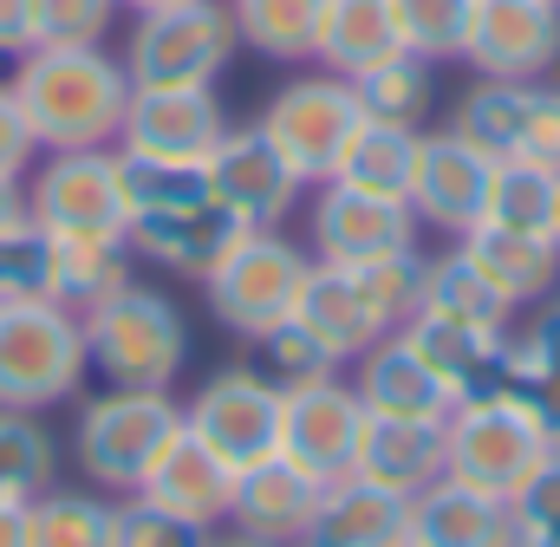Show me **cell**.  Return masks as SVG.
I'll list each match as a JSON object with an SVG mask.
<instances>
[{"mask_svg": "<svg viewBox=\"0 0 560 547\" xmlns=\"http://www.w3.org/2000/svg\"><path fill=\"white\" fill-rule=\"evenodd\" d=\"M39 150H105L125 131L131 79L105 46H33L7 79Z\"/></svg>", "mask_w": 560, "mask_h": 547, "instance_id": "6da1fadb", "label": "cell"}, {"mask_svg": "<svg viewBox=\"0 0 560 547\" xmlns=\"http://www.w3.org/2000/svg\"><path fill=\"white\" fill-rule=\"evenodd\" d=\"M85 359L118 392H170L189 365V319L150 280L118 287L112 300L85 306Z\"/></svg>", "mask_w": 560, "mask_h": 547, "instance_id": "7a4b0ae2", "label": "cell"}, {"mask_svg": "<svg viewBox=\"0 0 560 547\" xmlns=\"http://www.w3.org/2000/svg\"><path fill=\"white\" fill-rule=\"evenodd\" d=\"M183 437V405L170 392H118L105 385L72 417V463L98 496H138L156 456Z\"/></svg>", "mask_w": 560, "mask_h": 547, "instance_id": "3957f363", "label": "cell"}, {"mask_svg": "<svg viewBox=\"0 0 560 547\" xmlns=\"http://www.w3.org/2000/svg\"><path fill=\"white\" fill-rule=\"evenodd\" d=\"M92 379L85 319L66 300H0V410H52Z\"/></svg>", "mask_w": 560, "mask_h": 547, "instance_id": "277c9868", "label": "cell"}, {"mask_svg": "<svg viewBox=\"0 0 560 547\" xmlns=\"http://www.w3.org/2000/svg\"><path fill=\"white\" fill-rule=\"evenodd\" d=\"M242 33H235V13L229 0H176V7H156L131 20V39H125V79L138 92L156 85H215L235 59Z\"/></svg>", "mask_w": 560, "mask_h": 547, "instance_id": "5b68a950", "label": "cell"}, {"mask_svg": "<svg viewBox=\"0 0 560 547\" xmlns=\"http://www.w3.org/2000/svg\"><path fill=\"white\" fill-rule=\"evenodd\" d=\"M306 268H313V255H306L300 242H287L280 229H248L215 268L202 274L209 313H215L235 339H261L268 326L293 319V300H300Z\"/></svg>", "mask_w": 560, "mask_h": 547, "instance_id": "8992f818", "label": "cell"}, {"mask_svg": "<svg viewBox=\"0 0 560 547\" xmlns=\"http://www.w3.org/2000/svg\"><path fill=\"white\" fill-rule=\"evenodd\" d=\"M26 216L52 242H85V235H125V183H118V143L105 150H39L26 170Z\"/></svg>", "mask_w": 560, "mask_h": 547, "instance_id": "52a82bcc", "label": "cell"}, {"mask_svg": "<svg viewBox=\"0 0 560 547\" xmlns=\"http://www.w3.org/2000/svg\"><path fill=\"white\" fill-rule=\"evenodd\" d=\"M268 143H275L280 156L293 163V176L306 183V189H319V183H332L339 176V156H346V143L359 137V98H352V85L339 79V72H300V79H287L275 98H268V112L255 118Z\"/></svg>", "mask_w": 560, "mask_h": 547, "instance_id": "ba28073f", "label": "cell"}, {"mask_svg": "<svg viewBox=\"0 0 560 547\" xmlns=\"http://www.w3.org/2000/svg\"><path fill=\"white\" fill-rule=\"evenodd\" d=\"M548 450H555L548 430H541L522 405H509V398L456 405L443 417V476L476 482V489H489V496H502V502L541 469Z\"/></svg>", "mask_w": 560, "mask_h": 547, "instance_id": "9c48e42d", "label": "cell"}, {"mask_svg": "<svg viewBox=\"0 0 560 547\" xmlns=\"http://www.w3.org/2000/svg\"><path fill=\"white\" fill-rule=\"evenodd\" d=\"M456 131L495 163H560V85L555 79H476L456 105Z\"/></svg>", "mask_w": 560, "mask_h": 547, "instance_id": "30bf717a", "label": "cell"}, {"mask_svg": "<svg viewBox=\"0 0 560 547\" xmlns=\"http://www.w3.org/2000/svg\"><path fill=\"white\" fill-rule=\"evenodd\" d=\"M183 430L209 443L229 469H255L280 456V385H268L255 365H229L202 379V392L183 405Z\"/></svg>", "mask_w": 560, "mask_h": 547, "instance_id": "8fae6325", "label": "cell"}, {"mask_svg": "<svg viewBox=\"0 0 560 547\" xmlns=\"http://www.w3.org/2000/svg\"><path fill=\"white\" fill-rule=\"evenodd\" d=\"M359 437H365V398L352 379L332 372V379H313L300 392H280V456L293 469H306L313 482L352 476Z\"/></svg>", "mask_w": 560, "mask_h": 547, "instance_id": "7c38bea8", "label": "cell"}, {"mask_svg": "<svg viewBox=\"0 0 560 547\" xmlns=\"http://www.w3.org/2000/svg\"><path fill=\"white\" fill-rule=\"evenodd\" d=\"M202 176H209V196H215L242 229H280V222L300 209V189H306V183L293 176V163L268 143L261 125H229L222 143L209 150Z\"/></svg>", "mask_w": 560, "mask_h": 547, "instance_id": "4fadbf2b", "label": "cell"}, {"mask_svg": "<svg viewBox=\"0 0 560 547\" xmlns=\"http://www.w3.org/2000/svg\"><path fill=\"white\" fill-rule=\"evenodd\" d=\"M489 183H495V156L476 137H463L456 125L418 137V176H411V216H418V229H436L450 242L469 235L489 216Z\"/></svg>", "mask_w": 560, "mask_h": 547, "instance_id": "5bb4252c", "label": "cell"}, {"mask_svg": "<svg viewBox=\"0 0 560 547\" xmlns=\"http://www.w3.org/2000/svg\"><path fill=\"white\" fill-rule=\"evenodd\" d=\"M306 235H313V261L359 268V261L418 248V216H411V202L365 196V189H346V183H319L313 209H306Z\"/></svg>", "mask_w": 560, "mask_h": 547, "instance_id": "9a60e30c", "label": "cell"}, {"mask_svg": "<svg viewBox=\"0 0 560 547\" xmlns=\"http://www.w3.org/2000/svg\"><path fill=\"white\" fill-rule=\"evenodd\" d=\"M463 66L476 79H555L560 0H476Z\"/></svg>", "mask_w": 560, "mask_h": 547, "instance_id": "2e32d148", "label": "cell"}, {"mask_svg": "<svg viewBox=\"0 0 560 547\" xmlns=\"http://www.w3.org/2000/svg\"><path fill=\"white\" fill-rule=\"evenodd\" d=\"M222 131H229V118H222L215 85H156V92L131 85L118 150L156 156V163H209Z\"/></svg>", "mask_w": 560, "mask_h": 547, "instance_id": "e0dca14e", "label": "cell"}, {"mask_svg": "<svg viewBox=\"0 0 560 547\" xmlns=\"http://www.w3.org/2000/svg\"><path fill=\"white\" fill-rule=\"evenodd\" d=\"M242 235H248V229H242L215 196H202V202H189V209H163V216H131V222H125L131 255L150 261V268H163V274H183V280H202Z\"/></svg>", "mask_w": 560, "mask_h": 547, "instance_id": "ac0fdd59", "label": "cell"}, {"mask_svg": "<svg viewBox=\"0 0 560 547\" xmlns=\"http://www.w3.org/2000/svg\"><path fill=\"white\" fill-rule=\"evenodd\" d=\"M405 535H411V496H392L365 476H332L319 482L300 547H398Z\"/></svg>", "mask_w": 560, "mask_h": 547, "instance_id": "d6986e66", "label": "cell"}, {"mask_svg": "<svg viewBox=\"0 0 560 547\" xmlns=\"http://www.w3.org/2000/svg\"><path fill=\"white\" fill-rule=\"evenodd\" d=\"M509 333H515V326H509ZM509 333H476V326H450V319H430V313H411V319H405V339L423 352V365L450 385L456 405L502 398V379H509Z\"/></svg>", "mask_w": 560, "mask_h": 547, "instance_id": "ffe728a7", "label": "cell"}, {"mask_svg": "<svg viewBox=\"0 0 560 547\" xmlns=\"http://www.w3.org/2000/svg\"><path fill=\"white\" fill-rule=\"evenodd\" d=\"M319 482L306 469H293L287 456H268L255 469H235V496H229V528L255 535V542H287L300 547L306 522H313Z\"/></svg>", "mask_w": 560, "mask_h": 547, "instance_id": "44dd1931", "label": "cell"}, {"mask_svg": "<svg viewBox=\"0 0 560 547\" xmlns=\"http://www.w3.org/2000/svg\"><path fill=\"white\" fill-rule=\"evenodd\" d=\"M359 398L372 417H418V423H443L456 398H450V385L423 365V352L405 339V326L398 333H385L365 359H359Z\"/></svg>", "mask_w": 560, "mask_h": 547, "instance_id": "7402d4cb", "label": "cell"}, {"mask_svg": "<svg viewBox=\"0 0 560 547\" xmlns=\"http://www.w3.org/2000/svg\"><path fill=\"white\" fill-rule=\"evenodd\" d=\"M515 535V515L502 496L476 489V482H456V476H436L430 489L411 496V547H502Z\"/></svg>", "mask_w": 560, "mask_h": 547, "instance_id": "603a6c76", "label": "cell"}, {"mask_svg": "<svg viewBox=\"0 0 560 547\" xmlns=\"http://www.w3.org/2000/svg\"><path fill=\"white\" fill-rule=\"evenodd\" d=\"M293 319L339 359V365H359L392 326L365 306V293L346 280V268H332V261H313L306 280H300V300H293Z\"/></svg>", "mask_w": 560, "mask_h": 547, "instance_id": "cb8c5ba5", "label": "cell"}, {"mask_svg": "<svg viewBox=\"0 0 560 547\" xmlns=\"http://www.w3.org/2000/svg\"><path fill=\"white\" fill-rule=\"evenodd\" d=\"M456 248L509 306H535V300H548L560 287V248L548 235H515V229L476 222L469 235H456Z\"/></svg>", "mask_w": 560, "mask_h": 547, "instance_id": "d4e9b609", "label": "cell"}, {"mask_svg": "<svg viewBox=\"0 0 560 547\" xmlns=\"http://www.w3.org/2000/svg\"><path fill=\"white\" fill-rule=\"evenodd\" d=\"M352 476L392 489V496H418L443 476V423H418V417H372L365 410V437L352 456Z\"/></svg>", "mask_w": 560, "mask_h": 547, "instance_id": "484cf974", "label": "cell"}, {"mask_svg": "<svg viewBox=\"0 0 560 547\" xmlns=\"http://www.w3.org/2000/svg\"><path fill=\"white\" fill-rule=\"evenodd\" d=\"M138 496L176 509V515H189V522H202V528H222V522H229V496H235V469H229L209 443H196V437L183 430V437L156 456V469L143 476Z\"/></svg>", "mask_w": 560, "mask_h": 547, "instance_id": "4316f807", "label": "cell"}, {"mask_svg": "<svg viewBox=\"0 0 560 547\" xmlns=\"http://www.w3.org/2000/svg\"><path fill=\"white\" fill-rule=\"evenodd\" d=\"M392 53H405L398 20H392V0H326V20H319V53H313L326 72L359 79V72L385 66Z\"/></svg>", "mask_w": 560, "mask_h": 547, "instance_id": "83f0119b", "label": "cell"}, {"mask_svg": "<svg viewBox=\"0 0 560 547\" xmlns=\"http://www.w3.org/2000/svg\"><path fill=\"white\" fill-rule=\"evenodd\" d=\"M502 398L522 405L548 443H560V313L548 306L535 326L509 333V379H502Z\"/></svg>", "mask_w": 560, "mask_h": 547, "instance_id": "f1b7e54d", "label": "cell"}, {"mask_svg": "<svg viewBox=\"0 0 560 547\" xmlns=\"http://www.w3.org/2000/svg\"><path fill=\"white\" fill-rule=\"evenodd\" d=\"M418 313L430 319H450V326H476V333H509L515 326V306L482 280V274L463 261V248L423 261V293H418Z\"/></svg>", "mask_w": 560, "mask_h": 547, "instance_id": "f546056e", "label": "cell"}, {"mask_svg": "<svg viewBox=\"0 0 560 547\" xmlns=\"http://www.w3.org/2000/svg\"><path fill=\"white\" fill-rule=\"evenodd\" d=\"M352 98H359V118L365 125H405V131H423L430 105H436V66L418 59V53H392L385 66L346 79Z\"/></svg>", "mask_w": 560, "mask_h": 547, "instance_id": "4dcf8cb0", "label": "cell"}, {"mask_svg": "<svg viewBox=\"0 0 560 547\" xmlns=\"http://www.w3.org/2000/svg\"><path fill=\"white\" fill-rule=\"evenodd\" d=\"M418 137L405 125H359V137L346 143L339 156V176L346 189H365V196H392V202H411V176H418Z\"/></svg>", "mask_w": 560, "mask_h": 547, "instance_id": "1f68e13d", "label": "cell"}, {"mask_svg": "<svg viewBox=\"0 0 560 547\" xmlns=\"http://www.w3.org/2000/svg\"><path fill=\"white\" fill-rule=\"evenodd\" d=\"M229 13H235L242 46H255L261 59L306 66V59L319 53V20H326V0H229Z\"/></svg>", "mask_w": 560, "mask_h": 547, "instance_id": "d6a6232c", "label": "cell"}, {"mask_svg": "<svg viewBox=\"0 0 560 547\" xmlns=\"http://www.w3.org/2000/svg\"><path fill=\"white\" fill-rule=\"evenodd\" d=\"M131 280H138V255H131V242H125V235L59 242V287H52V300H66L72 313H85V306L112 300V293H118V287H131Z\"/></svg>", "mask_w": 560, "mask_h": 547, "instance_id": "836d02e7", "label": "cell"}, {"mask_svg": "<svg viewBox=\"0 0 560 547\" xmlns=\"http://www.w3.org/2000/svg\"><path fill=\"white\" fill-rule=\"evenodd\" d=\"M26 547H112V502L98 489H39L26 502Z\"/></svg>", "mask_w": 560, "mask_h": 547, "instance_id": "e575fe53", "label": "cell"}, {"mask_svg": "<svg viewBox=\"0 0 560 547\" xmlns=\"http://www.w3.org/2000/svg\"><path fill=\"white\" fill-rule=\"evenodd\" d=\"M555 196H560V163H495L482 222L515 229V235H548L555 229Z\"/></svg>", "mask_w": 560, "mask_h": 547, "instance_id": "d590c367", "label": "cell"}, {"mask_svg": "<svg viewBox=\"0 0 560 547\" xmlns=\"http://www.w3.org/2000/svg\"><path fill=\"white\" fill-rule=\"evenodd\" d=\"M52 430L33 410H0V502H33L39 489H52Z\"/></svg>", "mask_w": 560, "mask_h": 547, "instance_id": "8d00e7d4", "label": "cell"}, {"mask_svg": "<svg viewBox=\"0 0 560 547\" xmlns=\"http://www.w3.org/2000/svg\"><path fill=\"white\" fill-rule=\"evenodd\" d=\"M59 287V242L20 216V222H0V300H52Z\"/></svg>", "mask_w": 560, "mask_h": 547, "instance_id": "74e56055", "label": "cell"}, {"mask_svg": "<svg viewBox=\"0 0 560 547\" xmlns=\"http://www.w3.org/2000/svg\"><path fill=\"white\" fill-rule=\"evenodd\" d=\"M118 183H125V209L131 216L189 209V202L209 196L202 163H156V156H131V150H118Z\"/></svg>", "mask_w": 560, "mask_h": 547, "instance_id": "f35d334b", "label": "cell"}, {"mask_svg": "<svg viewBox=\"0 0 560 547\" xmlns=\"http://www.w3.org/2000/svg\"><path fill=\"white\" fill-rule=\"evenodd\" d=\"M255 346V372L268 379V385H280V392H300V385H313V379H332L339 372V359L300 326V319H280V326H268L261 339H248Z\"/></svg>", "mask_w": 560, "mask_h": 547, "instance_id": "ab89813d", "label": "cell"}, {"mask_svg": "<svg viewBox=\"0 0 560 547\" xmlns=\"http://www.w3.org/2000/svg\"><path fill=\"white\" fill-rule=\"evenodd\" d=\"M469 13H476V0H392V20H398L405 53H418V59H430V66L463 59Z\"/></svg>", "mask_w": 560, "mask_h": 547, "instance_id": "60d3db41", "label": "cell"}, {"mask_svg": "<svg viewBox=\"0 0 560 547\" xmlns=\"http://www.w3.org/2000/svg\"><path fill=\"white\" fill-rule=\"evenodd\" d=\"M346 280L365 293V306L398 333L411 313H418V293H423V255L418 248H405V255H378V261H359V268H346Z\"/></svg>", "mask_w": 560, "mask_h": 547, "instance_id": "b9f144b4", "label": "cell"}, {"mask_svg": "<svg viewBox=\"0 0 560 547\" xmlns=\"http://www.w3.org/2000/svg\"><path fill=\"white\" fill-rule=\"evenodd\" d=\"M215 528L150 502V496H118L112 502V547H209Z\"/></svg>", "mask_w": 560, "mask_h": 547, "instance_id": "7bdbcfd3", "label": "cell"}, {"mask_svg": "<svg viewBox=\"0 0 560 547\" xmlns=\"http://www.w3.org/2000/svg\"><path fill=\"white\" fill-rule=\"evenodd\" d=\"M515 542L522 547H560V443L541 456V469L509 496Z\"/></svg>", "mask_w": 560, "mask_h": 547, "instance_id": "ee69618b", "label": "cell"}, {"mask_svg": "<svg viewBox=\"0 0 560 547\" xmlns=\"http://www.w3.org/2000/svg\"><path fill=\"white\" fill-rule=\"evenodd\" d=\"M118 0H33V46H105Z\"/></svg>", "mask_w": 560, "mask_h": 547, "instance_id": "f6af8a7d", "label": "cell"}, {"mask_svg": "<svg viewBox=\"0 0 560 547\" xmlns=\"http://www.w3.org/2000/svg\"><path fill=\"white\" fill-rule=\"evenodd\" d=\"M33 163H39V143H33V131H26L13 92L0 85V176H26Z\"/></svg>", "mask_w": 560, "mask_h": 547, "instance_id": "bcb514c9", "label": "cell"}, {"mask_svg": "<svg viewBox=\"0 0 560 547\" xmlns=\"http://www.w3.org/2000/svg\"><path fill=\"white\" fill-rule=\"evenodd\" d=\"M33 53V0H0V59Z\"/></svg>", "mask_w": 560, "mask_h": 547, "instance_id": "7dc6e473", "label": "cell"}, {"mask_svg": "<svg viewBox=\"0 0 560 547\" xmlns=\"http://www.w3.org/2000/svg\"><path fill=\"white\" fill-rule=\"evenodd\" d=\"M0 547H26V502H0Z\"/></svg>", "mask_w": 560, "mask_h": 547, "instance_id": "c3c4849f", "label": "cell"}, {"mask_svg": "<svg viewBox=\"0 0 560 547\" xmlns=\"http://www.w3.org/2000/svg\"><path fill=\"white\" fill-rule=\"evenodd\" d=\"M26 216V176H0V222Z\"/></svg>", "mask_w": 560, "mask_h": 547, "instance_id": "681fc988", "label": "cell"}, {"mask_svg": "<svg viewBox=\"0 0 560 547\" xmlns=\"http://www.w3.org/2000/svg\"><path fill=\"white\" fill-rule=\"evenodd\" d=\"M209 547H287V542H255V535H235L229 528V535H209Z\"/></svg>", "mask_w": 560, "mask_h": 547, "instance_id": "f907efd6", "label": "cell"}, {"mask_svg": "<svg viewBox=\"0 0 560 547\" xmlns=\"http://www.w3.org/2000/svg\"><path fill=\"white\" fill-rule=\"evenodd\" d=\"M118 7H131V13H156V7H176V0H118Z\"/></svg>", "mask_w": 560, "mask_h": 547, "instance_id": "816d5d0a", "label": "cell"}, {"mask_svg": "<svg viewBox=\"0 0 560 547\" xmlns=\"http://www.w3.org/2000/svg\"><path fill=\"white\" fill-rule=\"evenodd\" d=\"M548 242L560 248V196H555V229H548Z\"/></svg>", "mask_w": 560, "mask_h": 547, "instance_id": "f5cc1de1", "label": "cell"}, {"mask_svg": "<svg viewBox=\"0 0 560 547\" xmlns=\"http://www.w3.org/2000/svg\"><path fill=\"white\" fill-rule=\"evenodd\" d=\"M502 547H522V542H515V535H509V542H502Z\"/></svg>", "mask_w": 560, "mask_h": 547, "instance_id": "db71d44e", "label": "cell"}, {"mask_svg": "<svg viewBox=\"0 0 560 547\" xmlns=\"http://www.w3.org/2000/svg\"><path fill=\"white\" fill-rule=\"evenodd\" d=\"M555 313H560V287H555Z\"/></svg>", "mask_w": 560, "mask_h": 547, "instance_id": "11a10c76", "label": "cell"}, {"mask_svg": "<svg viewBox=\"0 0 560 547\" xmlns=\"http://www.w3.org/2000/svg\"><path fill=\"white\" fill-rule=\"evenodd\" d=\"M398 547H411V542H398Z\"/></svg>", "mask_w": 560, "mask_h": 547, "instance_id": "9f6ffc18", "label": "cell"}]
</instances>
